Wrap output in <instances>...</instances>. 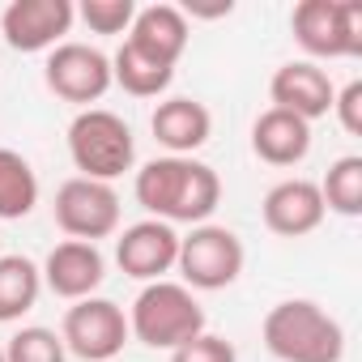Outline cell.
Returning a JSON list of instances; mask_svg holds the SVG:
<instances>
[{
  "mask_svg": "<svg viewBox=\"0 0 362 362\" xmlns=\"http://www.w3.org/2000/svg\"><path fill=\"white\" fill-rule=\"evenodd\" d=\"M56 226L77 239V243H98L111 239L119 230V197L111 184H98V179H64L56 188Z\"/></svg>",
  "mask_w": 362,
  "mask_h": 362,
  "instance_id": "cell-8",
  "label": "cell"
},
{
  "mask_svg": "<svg viewBox=\"0 0 362 362\" xmlns=\"http://www.w3.org/2000/svg\"><path fill=\"white\" fill-rule=\"evenodd\" d=\"M43 286L56 294V298H69V303H81V298H94V290L103 286L107 277V260L98 252V243H77V239H64L47 252L43 260Z\"/></svg>",
  "mask_w": 362,
  "mask_h": 362,
  "instance_id": "cell-12",
  "label": "cell"
},
{
  "mask_svg": "<svg viewBox=\"0 0 362 362\" xmlns=\"http://www.w3.org/2000/svg\"><path fill=\"white\" fill-rule=\"evenodd\" d=\"M175 256H179V235H175L170 222H158V218L132 222L115 239V264L132 281H145V286L149 281H162L175 269Z\"/></svg>",
  "mask_w": 362,
  "mask_h": 362,
  "instance_id": "cell-11",
  "label": "cell"
},
{
  "mask_svg": "<svg viewBox=\"0 0 362 362\" xmlns=\"http://www.w3.org/2000/svg\"><path fill=\"white\" fill-rule=\"evenodd\" d=\"M188 39H192L188 18L179 13L175 5H149V9H136V18H132L124 43H132V47H141L145 56H153V60H162V64L175 69L179 56L188 52Z\"/></svg>",
  "mask_w": 362,
  "mask_h": 362,
  "instance_id": "cell-16",
  "label": "cell"
},
{
  "mask_svg": "<svg viewBox=\"0 0 362 362\" xmlns=\"http://www.w3.org/2000/svg\"><path fill=\"white\" fill-rule=\"evenodd\" d=\"M260 209H264V226L281 239H303V235L320 230V222L328 214L311 179H281V184H273Z\"/></svg>",
  "mask_w": 362,
  "mask_h": 362,
  "instance_id": "cell-14",
  "label": "cell"
},
{
  "mask_svg": "<svg viewBox=\"0 0 362 362\" xmlns=\"http://www.w3.org/2000/svg\"><path fill=\"white\" fill-rule=\"evenodd\" d=\"M170 81H175V69L162 64V60H153V56H145L132 43H124L111 56V86H119L132 98H158V94H166Z\"/></svg>",
  "mask_w": 362,
  "mask_h": 362,
  "instance_id": "cell-18",
  "label": "cell"
},
{
  "mask_svg": "<svg viewBox=\"0 0 362 362\" xmlns=\"http://www.w3.org/2000/svg\"><path fill=\"white\" fill-rule=\"evenodd\" d=\"M77 18L90 26V35H128L136 5L132 0H81Z\"/></svg>",
  "mask_w": 362,
  "mask_h": 362,
  "instance_id": "cell-23",
  "label": "cell"
},
{
  "mask_svg": "<svg viewBox=\"0 0 362 362\" xmlns=\"http://www.w3.org/2000/svg\"><path fill=\"white\" fill-rule=\"evenodd\" d=\"M0 362H5V349H0Z\"/></svg>",
  "mask_w": 362,
  "mask_h": 362,
  "instance_id": "cell-26",
  "label": "cell"
},
{
  "mask_svg": "<svg viewBox=\"0 0 362 362\" xmlns=\"http://www.w3.org/2000/svg\"><path fill=\"white\" fill-rule=\"evenodd\" d=\"M252 149L269 166H298L311 153V124L298 119V115H290V111L269 107L252 124Z\"/></svg>",
  "mask_w": 362,
  "mask_h": 362,
  "instance_id": "cell-17",
  "label": "cell"
},
{
  "mask_svg": "<svg viewBox=\"0 0 362 362\" xmlns=\"http://www.w3.org/2000/svg\"><path fill=\"white\" fill-rule=\"evenodd\" d=\"M298 47L315 60H354L362 56V5L358 0H303L290 13Z\"/></svg>",
  "mask_w": 362,
  "mask_h": 362,
  "instance_id": "cell-5",
  "label": "cell"
},
{
  "mask_svg": "<svg viewBox=\"0 0 362 362\" xmlns=\"http://www.w3.org/2000/svg\"><path fill=\"white\" fill-rule=\"evenodd\" d=\"M170 362H239L235 345L218 332H201L192 341H184L179 349H170Z\"/></svg>",
  "mask_w": 362,
  "mask_h": 362,
  "instance_id": "cell-24",
  "label": "cell"
},
{
  "mask_svg": "<svg viewBox=\"0 0 362 362\" xmlns=\"http://www.w3.org/2000/svg\"><path fill=\"white\" fill-rule=\"evenodd\" d=\"M39 205V175L18 149H0V222L30 218Z\"/></svg>",
  "mask_w": 362,
  "mask_h": 362,
  "instance_id": "cell-20",
  "label": "cell"
},
{
  "mask_svg": "<svg viewBox=\"0 0 362 362\" xmlns=\"http://www.w3.org/2000/svg\"><path fill=\"white\" fill-rule=\"evenodd\" d=\"M243 260H247L243 239L226 226L201 222L188 235H179L175 269H179L188 290H226V286H235L239 273H243Z\"/></svg>",
  "mask_w": 362,
  "mask_h": 362,
  "instance_id": "cell-6",
  "label": "cell"
},
{
  "mask_svg": "<svg viewBox=\"0 0 362 362\" xmlns=\"http://www.w3.org/2000/svg\"><path fill=\"white\" fill-rule=\"evenodd\" d=\"M43 81L56 98L86 111L90 103H98L111 90V60L90 43H60V47H52V56L43 64Z\"/></svg>",
  "mask_w": 362,
  "mask_h": 362,
  "instance_id": "cell-9",
  "label": "cell"
},
{
  "mask_svg": "<svg viewBox=\"0 0 362 362\" xmlns=\"http://www.w3.org/2000/svg\"><path fill=\"white\" fill-rule=\"evenodd\" d=\"M269 98H273L277 111H290V115H298V119L311 124V119H324V115L332 111L337 86H332V77H328L320 64H311V60H290V64H281V69L273 73Z\"/></svg>",
  "mask_w": 362,
  "mask_h": 362,
  "instance_id": "cell-13",
  "label": "cell"
},
{
  "mask_svg": "<svg viewBox=\"0 0 362 362\" xmlns=\"http://www.w3.org/2000/svg\"><path fill=\"white\" fill-rule=\"evenodd\" d=\"M73 0H13L0 13V39L13 52H52L73 30Z\"/></svg>",
  "mask_w": 362,
  "mask_h": 362,
  "instance_id": "cell-10",
  "label": "cell"
},
{
  "mask_svg": "<svg viewBox=\"0 0 362 362\" xmlns=\"http://www.w3.org/2000/svg\"><path fill=\"white\" fill-rule=\"evenodd\" d=\"M5 362H69V349H64L60 332H52L43 324H30V328L9 337Z\"/></svg>",
  "mask_w": 362,
  "mask_h": 362,
  "instance_id": "cell-22",
  "label": "cell"
},
{
  "mask_svg": "<svg viewBox=\"0 0 362 362\" xmlns=\"http://www.w3.org/2000/svg\"><path fill=\"white\" fill-rule=\"evenodd\" d=\"M128 332L149 349H179L205 332V307L184 281H149L128 311Z\"/></svg>",
  "mask_w": 362,
  "mask_h": 362,
  "instance_id": "cell-3",
  "label": "cell"
},
{
  "mask_svg": "<svg viewBox=\"0 0 362 362\" xmlns=\"http://www.w3.org/2000/svg\"><path fill=\"white\" fill-rule=\"evenodd\" d=\"M43 294V273L30 256H0V324H13L35 311Z\"/></svg>",
  "mask_w": 362,
  "mask_h": 362,
  "instance_id": "cell-19",
  "label": "cell"
},
{
  "mask_svg": "<svg viewBox=\"0 0 362 362\" xmlns=\"http://www.w3.org/2000/svg\"><path fill=\"white\" fill-rule=\"evenodd\" d=\"M128 315L119 303L111 298H81L64 311V324H60V341L73 358L81 362H111L124 354L128 345Z\"/></svg>",
  "mask_w": 362,
  "mask_h": 362,
  "instance_id": "cell-7",
  "label": "cell"
},
{
  "mask_svg": "<svg viewBox=\"0 0 362 362\" xmlns=\"http://www.w3.org/2000/svg\"><path fill=\"white\" fill-rule=\"evenodd\" d=\"M264 349L277 362H341L345 328L311 298H286L264 315Z\"/></svg>",
  "mask_w": 362,
  "mask_h": 362,
  "instance_id": "cell-2",
  "label": "cell"
},
{
  "mask_svg": "<svg viewBox=\"0 0 362 362\" xmlns=\"http://www.w3.org/2000/svg\"><path fill=\"white\" fill-rule=\"evenodd\" d=\"M69 158L81 170V179H98L111 184L124 170H132L136 162V141L132 128L103 107H86L77 111V119L69 124Z\"/></svg>",
  "mask_w": 362,
  "mask_h": 362,
  "instance_id": "cell-4",
  "label": "cell"
},
{
  "mask_svg": "<svg viewBox=\"0 0 362 362\" xmlns=\"http://www.w3.org/2000/svg\"><path fill=\"white\" fill-rule=\"evenodd\" d=\"M136 205L158 218V222H188L201 226L214 218V209L222 205V179L214 166L197 162V158H153L136 170Z\"/></svg>",
  "mask_w": 362,
  "mask_h": 362,
  "instance_id": "cell-1",
  "label": "cell"
},
{
  "mask_svg": "<svg viewBox=\"0 0 362 362\" xmlns=\"http://www.w3.org/2000/svg\"><path fill=\"white\" fill-rule=\"evenodd\" d=\"M149 128H153L158 145H162L170 158H192V153L209 141V132H214V115H209L205 103L179 94V98H162V103L153 107Z\"/></svg>",
  "mask_w": 362,
  "mask_h": 362,
  "instance_id": "cell-15",
  "label": "cell"
},
{
  "mask_svg": "<svg viewBox=\"0 0 362 362\" xmlns=\"http://www.w3.org/2000/svg\"><path fill=\"white\" fill-rule=\"evenodd\" d=\"M332 111H337V119L349 136H362V81H349L345 90H337Z\"/></svg>",
  "mask_w": 362,
  "mask_h": 362,
  "instance_id": "cell-25",
  "label": "cell"
},
{
  "mask_svg": "<svg viewBox=\"0 0 362 362\" xmlns=\"http://www.w3.org/2000/svg\"><path fill=\"white\" fill-rule=\"evenodd\" d=\"M320 197H324V209L328 214H341V218H362V158L358 153H345L328 166V175L320 179Z\"/></svg>",
  "mask_w": 362,
  "mask_h": 362,
  "instance_id": "cell-21",
  "label": "cell"
}]
</instances>
